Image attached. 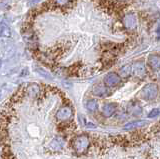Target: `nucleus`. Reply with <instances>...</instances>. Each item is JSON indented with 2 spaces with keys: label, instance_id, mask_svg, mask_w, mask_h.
I'll return each instance as SVG.
<instances>
[{
  "label": "nucleus",
  "instance_id": "2",
  "mask_svg": "<svg viewBox=\"0 0 160 159\" xmlns=\"http://www.w3.org/2000/svg\"><path fill=\"white\" fill-rule=\"evenodd\" d=\"M158 87L156 84L149 83L146 84L140 91V96H141L144 100H154L158 95Z\"/></svg>",
  "mask_w": 160,
  "mask_h": 159
},
{
  "label": "nucleus",
  "instance_id": "4",
  "mask_svg": "<svg viewBox=\"0 0 160 159\" xmlns=\"http://www.w3.org/2000/svg\"><path fill=\"white\" fill-rule=\"evenodd\" d=\"M72 116V109L70 108L69 106H63L59 109L56 113V118L58 120H68Z\"/></svg>",
  "mask_w": 160,
  "mask_h": 159
},
{
  "label": "nucleus",
  "instance_id": "15",
  "mask_svg": "<svg viewBox=\"0 0 160 159\" xmlns=\"http://www.w3.org/2000/svg\"><path fill=\"white\" fill-rule=\"evenodd\" d=\"M36 70H37V73H38V74H40V75H41L42 77L47 78V79H52L51 74H50L48 71L44 70V69H42V68H37Z\"/></svg>",
  "mask_w": 160,
  "mask_h": 159
},
{
  "label": "nucleus",
  "instance_id": "13",
  "mask_svg": "<svg viewBox=\"0 0 160 159\" xmlns=\"http://www.w3.org/2000/svg\"><path fill=\"white\" fill-rule=\"evenodd\" d=\"M132 73V66L130 65H124L122 68H120L119 70V74L121 78H127L128 76H130V74Z\"/></svg>",
  "mask_w": 160,
  "mask_h": 159
},
{
  "label": "nucleus",
  "instance_id": "18",
  "mask_svg": "<svg viewBox=\"0 0 160 159\" xmlns=\"http://www.w3.org/2000/svg\"><path fill=\"white\" fill-rule=\"evenodd\" d=\"M159 114H160V110L158 108H155V109H152V110L149 112L148 117L149 118H154V117H157Z\"/></svg>",
  "mask_w": 160,
  "mask_h": 159
},
{
  "label": "nucleus",
  "instance_id": "10",
  "mask_svg": "<svg viewBox=\"0 0 160 159\" xmlns=\"http://www.w3.org/2000/svg\"><path fill=\"white\" fill-rule=\"evenodd\" d=\"M92 93L93 95L98 96V97H102L107 94V89L105 86L101 85V84H98V85H95L92 89Z\"/></svg>",
  "mask_w": 160,
  "mask_h": 159
},
{
  "label": "nucleus",
  "instance_id": "14",
  "mask_svg": "<svg viewBox=\"0 0 160 159\" xmlns=\"http://www.w3.org/2000/svg\"><path fill=\"white\" fill-rule=\"evenodd\" d=\"M86 108L88 109L89 111H95L97 110L98 108V104L97 101L94 100V99H91V100H88L86 102Z\"/></svg>",
  "mask_w": 160,
  "mask_h": 159
},
{
  "label": "nucleus",
  "instance_id": "9",
  "mask_svg": "<svg viewBox=\"0 0 160 159\" xmlns=\"http://www.w3.org/2000/svg\"><path fill=\"white\" fill-rule=\"evenodd\" d=\"M148 64L154 70H158L160 68V55L152 54L148 57Z\"/></svg>",
  "mask_w": 160,
  "mask_h": 159
},
{
  "label": "nucleus",
  "instance_id": "19",
  "mask_svg": "<svg viewBox=\"0 0 160 159\" xmlns=\"http://www.w3.org/2000/svg\"><path fill=\"white\" fill-rule=\"evenodd\" d=\"M159 79H160V75H159Z\"/></svg>",
  "mask_w": 160,
  "mask_h": 159
},
{
  "label": "nucleus",
  "instance_id": "1",
  "mask_svg": "<svg viewBox=\"0 0 160 159\" xmlns=\"http://www.w3.org/2000/svg\"><path fill=\"white\" fill-rule=\"evenodd\" d=\"M90 145V139L87 135H77L72 139V147L77 153H84Z\"/></svg>",
  "mask_w": 160,
  "mask_h": 159
},
{
  "label": "nucleus",
  "instance_id": "7",
  "mask_svg": "<svg viewBox=\"0 0 160 159\" xmlns=\"http://www.w3.org/2000/svg\"><path fill=\"white\" fill-rule=\"evenodd\" d=\"M25 94L30 97H37L40 94V86L36 83H32L29 84V85L25 88Z\"/></svg>",
  "mask_w": 160,
  "mask_h": 159
},
{
  "label": "nucleus",
  "instance_id": "11",
  "mask_svg": "<svg viewBox=\"0 0 160 159\" xmlns=\"http://www.w3.org/2000/svg\"><path fill=\"white\" fill-rule=\"evenodd\" d=\"M115 109H116V105L114 103H108V104H105L103 106L102 109V112H103V115L105 117H110L114 113Z\"/></svg>",
  "mask_w": 160,
  "mask_h": 159
},
{
  "label": "nucleus",
  "instance_id": "5",
  "mask_svg": "<svg viewBox=\"0 0 160 159\" xmlns=\"http://www.w3.org/2000/svg\"><path fill=\"white\" fill-rule=\"evenodd\" d=\"M124 27L128 30H133L136 27V17L134 14H126L122 19Z\"/></svg>",
  "mask_w": 160,
  "mask_h": 159
},
{
  "label": "nucleus",
  "instance_id": "6",
  "mask_svg": "<svg viewBox=\"0 0 160 159\" xmlns=\"http://www.w3.org/2000/svg\"><path fill=\"white\" fill-rule=\"evenodd\" d=\"M49 147L53 151L62 150L63 147H64V139L62 137H60V136L53 138L51 140V142H50V144H49Z\"/></svg>",
  "mask_w": 160,
  "mask_h": 159
},
{
  "label": "nucleus",
  "instance_id": "16",
  "mask_svg": "<svg viewBox=\"0 0 160 159\" xmlns=\"http://www.w3.org/2000/svg\"><path fill=\"white\" fill-rule=\"evenodd\" d=\"M129 112H131L132 114H134V115H139V114H141L142 109L139 105H135L133 107H130V111Z\"/></svg>",
  "mask_w": 160,
  "mask_h": 159
},
{
  "label": "nucleus",
  "instance_id": "3",
  "mask_svg": "<svg viewBox=\"0 0 160 159\" xmlns=\"http://www.w3.org/2000/svg\"><path fill=\"white\" fill-rule=\"evenodd\" d=\"M104 81H105V84H106L107 86L114 87L120 83V81H121V77H120L117 73L111 72V73H108L107 75L105 76Z\"/></svg>",
  "mask_w": 160,
  "mask_h": 159
},
{
  "label": "nucleus",
  "instance_id": "12",
  "mask_svg": "<svg viewBox=\"0 0 160 159\" xmlns=\"http://www.w3.org/2000/svg\"><path fill=\"white\" fill-rule=\"evenodd\" d=\"M147 122L144 120H136L133 122H129L126 125H124L125 130H130V129H134V128H138V127H143L144 125H146Z\"/></svg>",
  "mask_w": 160,
  "mask_h": 159
},
{
  "label": "nucleus",
  "instance_id": "17",
  "mask_svg": "<svg viewBox=\"0 0 160 159\" xmlns=\"http://www.w3.org/2000/svg\"><path fill=\"white\" fill-rule=\"evenodd\" d=\"M0 35L2 36H10V29L6 26V25H2L1 27V31H0Z\"/></svg>",
  "mask_w": 160,
  "mask_h": 159
},
{
  "label": "nucleus",
  "instance_id": "8",
  "mask_svg": "<svg viewBox=\"0 0 160 159\" xmlns=\"http://www.w3.org/2000/svg\"><path fill=\"white\" fill-rule=\"evenodd\" d=\"M132 72L138 77L143 76L145 74V72H146L145 64L143 62H135L132 65Z\"/></svg>",
  "mask_w": 160,
  "mask_h": 159
}]
</instances>
